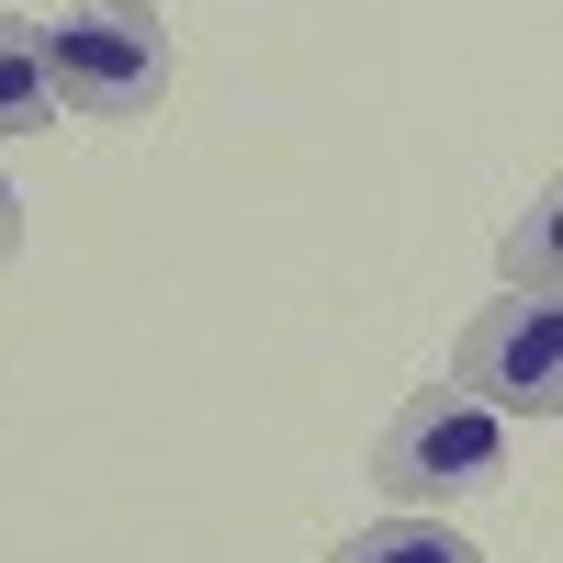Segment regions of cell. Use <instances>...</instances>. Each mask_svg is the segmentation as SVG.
Wrapping results in <instances>:
<instances>
[{
	"mask_svg": "<svg viewBox=\"0 0 563 563\" xmlns=\"http://www.w3.org/2000/svg\"><path fill=\"white\" fill-rule=\"evenodd\" d=\"M57 124V90H45V45H34V23H12L0 12V147L12 135H45Z\"/></svg>",
	"mask_w": 563,
	"mask_h": 563,
	"instance_id": "cell-4",
	"label": "cell"
},
{
	"mask_svg": "<svg viewBox=\"0 0 563 563\" xmlns=\"http://www.w3.org/2000/svg\"><path fill=\"white\" fill-rule=\"evenodd\" d=\"M372 485L395 496V519H429L451 496H485L507 485V417H485L462 384H429L384 417V440H372Z\"/></svg>",
	"mask_w": 563,
	"mask_h": 563,
	"instance_id": "cell-2",
	"label": "cell"
},
{
	"mask_svg": "<svg viewBox=\"0 0 563 563\" xmlns=\"http://www.w3.org/2000/svg\"><path fill=\"white\" fill-rule=\"evenodd\" d=\"M12 249H23V192L0 180V260H12Z\"/></svg>",
	"mask_w": 563,
	"mask_h": 563,
	"instance_id": "cell-7",
	"label": "cell"
},
{
	"mask_svg": "<svg viewBox=\"0 0 563 563\" xmlns=\"http://www.w3.org/2000/svg\"><path fill=\"white\" fill-rule=\"evenodd\" d=\"M451 384L474 395L485 417L552 429V406H563V316H552V294H496L474 327H462Z\"/></svg>",
	"mask_w": 563,
	"mask_h": 563,
	"instance_id": "cell-3",
	"label": "cell"
},
{
	"mask_svg": "<svg viewBox=\"0 0 563 563\" xmlns=\"http://www.w3.org/2000/svg\"><path fill=\"white\" fill-rule=\"evenodd\" d=\"M45 45V90H57V113H90V124H135L169 102V34L147 0H79L68 23H34Z\"/></svg>",
	"mask_w": 563,
	"mask_h": 563,
	"instance_id": "cell-1",
	"label": "cell"
},
{
	"mask_svg": "<svg viewBox=\"0 0 563 563\" xmlns=\"http://www.w3.org/2000/svg\"><path fill=\"white\" fill-rule=\"evenodd\" d=\"M552 203H563V192H530L519 225H507V294H552V225H563Z\"/></svg>",
	"mask_w": 563,
	"mask_h": 563,
	"instance_id": "cell-6",
	"label": "cell"
},
{
	"mask_svg": "<svg viewBox=\"0 0 563 563\" xmlns=\"http://www.w3.org/2000/svg\"><path fill=\"white\" fill-rule=\"evenodd\" d=\"M327 563H485L451 519H372L350 541H327Z\"/></svg>",
	"mask_w": 563,
	"mask_h": 563,
	"instance_id": "cell-5",
	"label": "cell"
}]
</instances>
